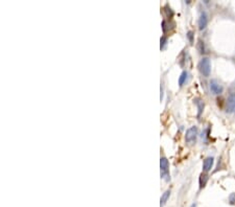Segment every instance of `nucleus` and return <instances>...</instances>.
<instances>
[{
  "label": "nucleus",
  "mask_w": 235,
  "mask_h": 207,
  "mask_svg": "<svg viewBox=\"0 0 235 207\" xmlns=\"http://www.w3.org/2000/svg\"><path fill=\"white\" fill-rule=\"evenodd\" d=\"M187 76H188L187 71H183V72L181 73V75H180V78H179V86L180 87H182L184 85V83L186 82V80H187Z\"/></svg>",
  "instance_id": "9d476101"
},
{
  "label": "nucleus",
  "mask_w": 235,
  "mask_h": 207,
  "mask_svg": "<svg viewBox=\"0 0 235 207\" xmlns=\"http://www.w3.org/2000/svg\"><path fill=\"white\" fill-rule=\"evenodd\" d=\"M208 24V17H207V14L205 12H202L200 15V18H199V28L201 30L204 29Z\"/></svg>",
  "instance_id": "0eeeda50"
},
{
  "label": "nucleus",
  "mask_w": 235,
  "mask_h": 207,
  "mask_svg": "<svg viewBox=\"0 0 235 207\" xmlns=\"http://www.w3.org/2000/svg\"><path fill=\"white\" fill-rule=\"evenodd\" d=\"M213 162H214L213 157H207L203 162V170L204 172L207 173V172H209V170H211L212 166H213Z\"/></svg>",
  "instance_id": "423d86ee"
},
{
  "label": "nucleus",
  "mask_w": 235,
  "mask_h": 207,
  "mask_svg": "<svg viewBox=\"0 0 235 207\" xmlns=\"http://www.w3.org/2000/svg\"><path fill=\"white\" fill-rule=\"evenodd\" d=\"M198 49L201 54H204L205 52V45H204V42H202V40H199L198 43Z\"/></svg>",
  "instance_id": "f8f14e48"
},
{
  "label": "nucleus",
  "mask_w": 235,
  "mask_h": 207,
  "mask_svg": "<svg viewBox=\"0 0 235 207\" xmlns=\"http://www.w3.org/2000/svg\"><path fill=\"white\" fill-rule=\"evenodd\" d=\"M164 9H165V12L167 13V17H168V18H171V17H173V11H171L170 7H169V6H167V5H166V6H165Z\"/></svg>",
  "instance_id": "4468645a"
},
{
  "label": "nucleus",
  "mask_w": 235,
  "mask_h": 207,
  "mask_svg": "<svg viewBox=\"0 0 235 207\" xmlns=\"http://www.w3.org/2000/svg\"><path fill=\"white\" fill-rule=\"evenodd\" d=\"M170 196V190H166V192H164L162 196H161V199H160V206H164V204L167 202L168 198H169Z\"/></svg>",
  "instance_id": "6e6552de"
},
{
  "label": "nucleus",
  "mask_w": 235,
  "mask_h": 207,
  "mask_svg": "<svg viewBox=\"0 0 235 207\" xmlns=\"http://www.w3.org/2000/svg\"><path fill=\"white\" fill-rule=\"evenodd\" d=\"M187 38L189 39V41L190 42H193V32H188V34H187Z\"/></svg>",
  "instance_id": "2eb2a0df"
},
{
  "label": "nucleus",
  "mask_w": 235,
  "mask_h": 207,
  "mask_svg": "<svg viewBox=\"0 0 235 207\" xmlns=\"http://www.w3.org/2000/svg\"><path fill=\"white\" fill-rule=\"evenodd\" d=\"M198 136V128L197 127H191L186 131V135H185V141L188 143H192L195 141Z\"/></svg>",
  "instance_id": "7ed1b4c3"
},
{
  "label": "nucleus",
  "mask_w": 235,
  "mask_h": 207,
  "mask_svg": "<svg viewBox=\"0 0 235 207\" xmlns=\"http://www.w3.org/2000/svg\"><path fill=\"white\" fill-rule=\"evenodd\" d=\"M227 112L229 113H235V93L229 95L228 99H227Z\"/></svg>",
  "instance_id": "39448f33"
},
{
  "label": "nucleus",
  "mask_w": 235,
  "mask_h": 207,
  "mask_svg": "<svg viewBox=\"0 0 235 207\" xmlns=\"http://www.w3.org/2000/svg\"><path fill=\"white\" fill-rule=\"evenodd\" d=\"M209 87H210V90H211V92L213 93V94H215V95H220V94H222V93H223L222 85H220L217 81H215V80H212V81H210Z\"/></svg>",
  "instance_id": "20e7f679"
},
{
  "label": "nucleus",
  "mask_w": 235,
  "mask_h": 207,
  "mask_svg": "<svg viewBox=\"0 0 235 207\" xmlns=\"http://www.w3.org/2000/svg\"><path fill=\"white\" fill-rule=\"evenodd\" d=\"M229 200H230V203L231 204H234L235 203V194L230 195V197H229Z\"/></svg>",
  "instance_id": "dca6fc26"
},
{
  "label": "nucleus",
  "mask_w": 235,
  "mask_h": 207,
  "mask_svg": "<svg viewBox=\"0 0 235 207\" xmlns=\"http://www.w3.org/2000/svg\"><path fill=\"white\" fill-rule=\"evenodd\" d=\"M160 48L161 49H163L165 47V45H166V43H167V38L165 37V36H163V37H161V40H160Z\"/></svg>",
  "instance_id": "ddd939ff"
},
{
  "label": "nucleus",
  "mask_w": 235,
  "mask_h": 207,
  "mask_svg": "<svg viewBox=\"0 0 235 207\" xmlns=\"http://www.w3.org/2000/svg\"><path fill=\"white\" fill-rule=\"evenodd\" d=\"M200 188H203V187H205L207 181H208V175L207 174H204L202 173L201 176H200Z\"/></svg>",
  "instance_id": "1a4fd4ad"
},
{
  "label": "nucleus",
  "mask_w": 235,
  "mask_h": 207,
  "mask_svg": "<svg viewBox=\"0 0 235 207\" xmlns=\"http://www.w3.org/2000/svg\"><path fill=\"white\" fill-rule=\"evenodd\" d=\"M195 104L198 105V109H199V116H201L202 114V111H203L204 109V103L202 101H200V99H197V101H195Z\"/></svg>",
  "instance_id": "9b49d317"
},
{
  "label": "nucleus",
  "mask_w": 235,
  "mask_h": 207,
  "mask_svg": "<svg viewBox=\"0 0 235 207\" xmlns=\"http://www.w3.org/2000/svg\"><path fill=\"white\" fill-rule=\"evenodd\" d=\"M199 69L204 76H209L211 72V64L208 58H203L199 63Z\"/></svg>",
  "instance_id": "f257e3e1"
},
{
  "label": "nucleus",
  "mask_w": 235,
  "mask_h": 207,
  "mask_svg": "<svg viewBox=\"0 0 235 207\" xmlns=\"http://www.w3.org/2000/svg\"><path fill=\"white\" fill-rule=\"evenodd\" d=\"M160 168H161V177L163 179H166L168 180V172H169V163H168V160L165 158V157H162L160 159Z\"/></svg>",
  "instance_id": "f03ea898"
}]
</instances>
